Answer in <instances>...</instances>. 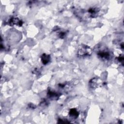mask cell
<instances>
[{"mask_svg":"<svg viewBox=\"0 0 124 124\" xmlns=\"http://www.w3.org/2000/svg\"><path fill=\"white\" fill-rule=\"evenodd\" d=\"M92 52V49L89 46L82 45L78 49L77 55L78 57L83 58L91 55Z\"/></svg>","mask_w":124,"mask_h":124,"instance_id":"obj_1","label":"cell"},{"mask_svg":"<svg viewBox=\"0 0 124 124\" xmlns=\"http://www.w3.org/2000/svg\"><path fill=\"white\" fill-rule=\"evenodd\" d=\"M97 55L100 58L105 60H108L110 59L111 57V54L109 50L106 49L99 51L97 53Z\"/></svg>","mask_w":124,"mask_h":124,"instance_id":"obj_2","label":"cell"},{"mask_svg":"<svg viewBox=\"0 0 124 124\" xmlns=\"http://www.w3.org/2000/svg\"><path fill=\"white\" fill-rule=\"evenodd\" d=\"M102 81L98 78H92L89 81V85L92 88H96L101 87L102 85Z\"/></svg>","mask_w":124,"mask_h":124,"instance_id":"obj_3","label":"cell"},{"mask_svg":"<svg viewBox=\"0 0 124 124\" xmlns=\"http://www.w3.org/2000/svg\"><path fill=\"white\" fill-rule=\"evenodd\" d=\"M9 22L11 25H17L18 26H21L23 24L22 21L21 20H20L19 18H16V17H14V18H11L10 19Z\"/></svg>","mask_w":124,"mask_h":124,"instance_id":"obj_4","label":"cell"},{"mask_svg":"<svg viewBox=\"0 0 124 124\" xmlns=\"http://www.w3.org/2000/svg\"><path fill=\"white\" fill-rule=\"evenodd\" d=\"M41 62L44 65L47 64L50 61V56L48 54H43L41 57Z\"/></svg>","mask_w":124,"mask_h":124,"instance_id":"obj_5","label":"cell"},{"mask_svg":"<svg viewBox=\"0 0 124 124\" xmlns=\"http://www.w3.org/2000/svg\"><path fill=\"white\" fill-rule=\"evenodd\" d=\"M69 114L70 117L76 119L78 118L79 115V113L76 108H71L69 111Z\"/></svg>","mask_w":124,"mask_h":124,"instance_id":"obj_6","label":"cell"},{"mask_svg":"<svg viewBox=\"0 0 124 124\" xmlns=\"http://www.w3.org/2000/svg\"><path fill=\"white\" fill-rule=\"evenodd\" d=\"M48 96L50 98H55L56 97H58L59 96L58 94H57L56 93H55L54 92H48Z\"/></svg>","mask_w":124,"mask_h":124,"instance_id":"obj_7","label":"cell"},{"mask_svg":"<svg viewBox=\"0 0 124 124\" xmlns=\"http://www.w3.org/2000/svg\"><path fill=\"white\" fill-rule=\"evenodd\" d=\"M58 123H70V122H68L67 121H64L62 119H59Z\"/></svg>","mask_w":124,"mask_h":124,"instance_id":"obj_8","label":"cell"},{"mask_svg":"<svg viewBox=\"0 0 124 124\" xmlns=\"http://www.w3.org/2000/svg\"><path fill=\"white\" fill-rule=\"evenodd\" d=\"M118 60L119 62H123V60H124V59H123V57H120L118 58Z\"/></svg>","mask_w":124,"mask_h":124,"instance_id":"obj_9","label":"cell"}]
</instances>
